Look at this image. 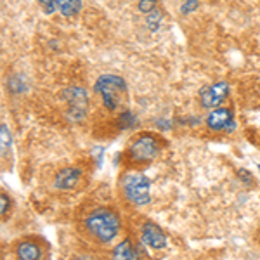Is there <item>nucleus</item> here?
Listing matches in <instances>:
<instances>
[{"label":"nucleus","mask_w":260,"mask_h":260,"mask_svg":"<svg viewBox=\"0 0 260 260\" xmlns=\"http://www.w3.org/2000/svg\"><path fill=\"white\" fill-rule=\"evenodd\" d=\"M14 253L18 260H44L45 248L35 238H24L19 240L14 246Z\"/></svg>","instance_id":"9"},{"label":"nucleus","mask_w":260,"mask_h":260,"mask_svg":"<svg viewBox=\"0 0 260 260\" xmlns=\"http://www.w3.org/2000/svg\"><path fill=\"white\" fill-rule=\"evenodd\" d=\"M37 2L40 4V7L44 9L45 14H52V12L57 9L56 2H54V0H37Z\"/></svg>","instance_id":"18"},{"label":"nucleus","mask_w":260,"mask_h":260,"mask_svg":"<svg viewBox=\"0 0 260 260\" xmlns=\"http://www.w3.org/2000/svg\"><path fill=\"white\" fill-rule=\"evenodd\" d=\"M158 0H139L137 4V9H139L142 14H149V12L156 11Z\"/></svg>","instance_id":"15"},{"label":"nucleus","mask_w":260,"mask_h":260,"mask_svg":"<svg viewBox=\"0 0 260 260\" xmlns=\"http://www.w3.org/2000/svg\"><path fill=\"white\" fill-rule=\"evenodd\" d=\"M9 212H11V198L6 192H2V194H0V213H2V217L6 219V215Z\"/></svg>","instance_id":"16"},{"label":"nucleus","mask_w":260,"mask_h":260,"mask_svg":"<svg viewBox=\"0 0 260 260\" xmlns=\"http://www.w3.org/2000/svg\"><path fill=\"white\" fill-rule=\"evenodd\" d=\"M160 24H161V12L158 9L149 12V14H146V26H148L153 33H156L160 30Z\"/></svg>","instance_id":"13"},{"label":"nucleus","mask_w":260,"mask_h":260,"mask_svg":"<svg viewBox=\"0 0 260 260\" xmlns=\"http://www.w3.org/2000/svg\"><path fill=\"white\" fill-rule=\"evenodd\" d=\"M231 87L228 82H219L213 83V85L207 87L203 92L200 94V104L205 110H215L217 106L229 95Z\"/></svg>","instance_id":"7"},{"label":"nucleus","mask_w":260,"mask_h":260,"mask_svg":"<svg viewBox=\"0 0 260 260\" xmlns=\"http://www.w3.org/2000/svg\"><path fill=\"white\" fill-rule=\"evenodd\" d=\"M240 175H241V179L246 180V184H251V175L248 174V170H240Z\"/></svg>","instance_id":"19"},{"label":"nucleus","mask_w":260,"mask_h":260,"mask_svg":"<svg viewBox=\"0 0 260 260\" xmlns=\"http://www.w3.org/2000/svg\"><path fill=\"white\" fill-rule=\"evenodd\" d=\"M121 198L132 207H144L151 201V180L139 170H127L120 177Z\"/></svg>","instance_id":"3"},{"label":"nucleus","mask_w":260,"mask_h":260,"mask_svg":"<svg viewBox=\"0 0 260 260\" xmlns=\"http://www.w3.org/2000/svg\"><path fill=\"white\" fill-rule=\"evenodd\" d=\"M141 241L153 250H163L167 246V234L163 233L160 225H156L151 220H146L141 225Z\"/></svg>","instance_id":"8"},{"label":"nucleus","mask_w":260,"mask_h":260,"mask_svg":"<svg viewBox=\"0 0 260 260\" xmlns=\"http://www.w3.org/2000/svg\"><path fill=\"white\" fill-rule=\"evenodd\" d=\"M198 6H200L198 0H184L182 7H180V12H182V14H191L192 11L198 9Z\"/></svg>","instance_id":"17"},{"label":"nucleus","mask_w":260,"mask_h":260,"mask_svg":"<svg viewBox=\"0 0 260 260\" xmlns=\"http://www.w3.org/2000/svg\"><path fill=\"white\" fill-rule=\"evenodd\" d=\"M207 127L210 130H215V132H233L236 128V121H234V115H233V110L229 108H215L208 113L207 120H205Z\"/></svg>","instance_id":"6"},{"label":"nucleus","mask_w":260,"mask_h":260,"mask_svg":"<svg viewBox=\"0 0 260 260\" xmlns=\"http://www.w3.org/2000/svg\"><path fill=\"white\" fill-rule=\"evenodd\" d=\"M95 94L101 95L103 106L108 111H116L123 103V98L127 94V83L121 77L113 73H104L94 83Z\"/></svg>","instance_id":"4"},{"label":"nucleus","mask_w":260,"mask_h":260,"mask_svg":"<svg viewBox=\"0 0 260 260\" xmlns=\"http://www.w3.org/2000/svg\"><path fill=\"white\" fill-rule=\"evenodd\" d=\"M54 2L64 18H73L82 11V0H54Z\"/></svg>","instance_id":"12"},{"label":"nucleus","mask_w":260,"mask_h":260,"mask_svg":"<svg viewBox=\"0 0 260 260\" xmlns=\"http://www.w3.org/2000/svg\"><path fill=\"white\" fill-rule=\"evenodd\" d=\"M258 172H260V165H258Z\"/></svg>","instance_id":"20"},{"label":"nucleus","mask_w":260,"mask_h":260,"mask_svg":"<svg viewBox=\"0 0 260 260\" xmlns=\"http://www.w3.org/2000/svg\"><path fill=\"white\" fill-rule=\"evenodd\" d=\"M62 98L68 101L70 110L87 111L89 95H87V90L82 89V87H68V89L62 92Z\"/></svg>","instance_id":"11"},{"label":"nucleus","mask_w":260,"mask_h":260,"mask_svg":"<svg viewBox=\"0 0 260 260\" xmlns=\"http://www.w3.org/2000/svg\"><path fill=\"white\" fill-rule=\"evenodd\" d=\"M136 125V116L128 111H123L121 115L118 116V127L121 130H127V128H132Z\"/></svg>","instance_id":"14"},{"label":"nucleus","mask_w":260,"mask_h":260,"mask_svg":"<svg viewBox=\"0 0 260 260\" xmlns=\"http://www.w3.org/2000/svg\"><path fill=\"white\" fill-rule=\"evenodd\" d=\"M83 180V170L80 167H64L54 175V187L59 191L77 189Z\"/></svg>","instance_id":"5"},{"label":"nucleus","mask_w":260,"mask_h":260,"mask_svg":"<svg viewBox=\"0 0 260 260\" xmlns=\"http://www.w3.org/2000/svg\"><path fill=\"white\" fill-rule=\"evenodd\" d=\"M111 260H142V251L130 238H125L111 250Z\"/></svg>","instance_id":"10"},{"label":"nucleus","mask_w":260,"mask_h":260,"mask_svg":"<svg viewBox=\"0 0 260 260\" xmlns=\"http://www.w3.org/2000/svg\"><path fill=\"white\" fill-rule=\"evenodd\" d=\"M163 148V139L154 132H141L132 137L125 149L127 161L132 167H144L154 161Z\"/></svg>","instance_id":"2"},{"label":"nucleus","mask_w":260,"mask_h":260,"mask_svg":"<svg viewBox=\"0 0 260 260\" xmlns=\"http://www.w3.org/2000/svg\"><path fill=\"white\" fill-rule=\"evenodd\" d=\"M121 228V215L113 207H95L82 219L83 234L98 245H110L111 241H115Z\"/></svg>","instance_id":"1"}]
</instances>
